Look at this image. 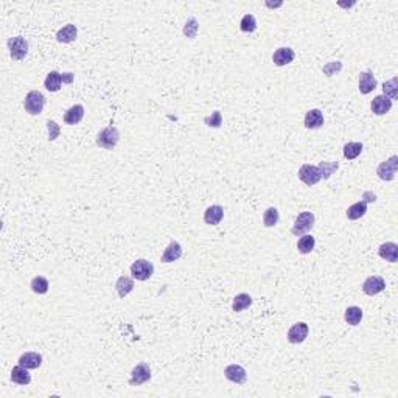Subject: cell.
Here are the masks:
<instances>
[{"label": "cell", "instance_id": "cell-1", "mask_svg": "<svg viewBox=\"0 0 398 398\" xmlns=\"http://www.w3.org/2000/svg\"><path fill=\"white\" fill-rule=\"evenodd\" d=\"M120 140V131L116 126H107L97 134L95 143L104 149H113Z\"/></svg>", "mask_w": 398, "mask_h": 398}, {"label": "cell", "instance_id": "cell-2", "mask_svg": "<svg viewBox=\"0 0 398 398\" xmlns=\"http://www.w3.org/2000/svg\"><path fill=\"white\" fill-rule=\"evenodd\" d=\"M44 106H45V97H44L42 92H39V90H30V92L25 95L24 107H25V110L30 113V116H39V113H42Z\"/></svg>", "mask_w": 398, "mask_h": 398}, {"label": "cell", "instance_id": "cell-3", "mask_svg": "<svg viewBox=\"0 0 398 398\" xmlns=\"http://www.w3.org/2000/svg\"><path fill=\"white\" fill-rule=\"evenodd\" d=\"M314 219H316V218H314V213H311V212H302V213H299L297 218H296V221H294V224H293V227H291V234H293L294 237H302V235H305L308 231L313 229Z\"/></svg>", "mask_w": 398, "mask_h": 398}, {"label": "cell", "instance_id": "cell-4", "mask_svg": "<svg viewBox=\"0 0 398 398\" xmlns=\"http://www.w3.org/2000/svg\"><path fill=\"white\" fill-rule=\"evenodd\" d=\"M131 274L136 280L139 281H145L148 278L153 277L154 274V264L145 258H140V260H136L132 264H131Z\"/></svg>", "mask_w": 398, "mask_h": 398}, {"label": "cell", "instance_id": "cell-5", "mask_svg": "<svg viewBox=\"0 0 398 398\" xmlns=\"http://www.w3.org/2000/svg\"><path fill=\"white\" fill-rule=\"evenodd\" d=\"M398 169V156H392L390 159L381 162L376 168V175L381 181H393Z\"/></svg>", "mask_w": 398, "mask_h": 398}, {"label": "cell", "instance_id": "cell-6", "mask_svg": "<svg viewBox=\"0 0 398 398\" xmlns=\"http://www.w3.org/2000/svg\"><path fill=\"white\" fill-rule=\"evenodd\" d=\"M7 44H8V50H10L11 58L14 61H22L27 56V53H28V42L22 36L10 37Z\"/></svg>", "mask_w": 398, "mask_h": 398}, {"label": "cell", "instance_id": "cell-7", "mask_svg": "<svg viewBox=\"0 0 398 398\" xmlns=\"http://www.w3.org/2000/svg\"><path fill=\"white\" fill-rule=\"evenodd\" d=\"M299 179L308 185V187H313L316 185L320 179H322V175H320V169L314 165H310V163H304L299 169Z\"/></svg>", "mask_w": 398, "mask_h": 398}, {"label": "cell", "instance_id": "cell-8", "mask_svg": "<svg viewBox=\"0 0 398 398\" xmlns=\"http://www.w3.org/2000/svg\"><path fill=\"white\" fill-rule=\"evenodd\" d=\"M149 380H151V369H149V366L146 363H140L131 372L129 386H142V384H145Z\"/></svg>", "mask_w": 398, "mask_h": 398}, {"label": "cell", "instance_id": "cell-9", "mask_svg": "<svg viewBox=\"0 0 398 398\" xmlns=\"http://www.w3.org/2000/svg\"><path fill=\"white\" fill-rule=\"evenodd\" d=\"M386 288V280L380 275H370L363 283V291L367 296H376Z\"/></svg>", "mask_w": 398, "mask_h": 398}, {"label": "cell", "instance_id": "cell-10", "mask_svg": "<svg viewBox=\"0 0 398 398\" xmlns=\"http://www.w3.org/2000/svg\"><path fill=\"white\" fill-rule=\"evenodd\" d=\"M224 376L229 380V381L235 383V384H244V383L248 381V372H246V369H244L243 366H240V364H231V366H227V367L224 369Z\"/></svg>", "mask_w": 398, "mask_h": 398}, {"label": "cell", "instance_id": "cell-11", "mask_svg": "<svg viewBox=\"0 0 398 398\" xmlns=\"http://www.w3.org/2000/svg\"><path fill=\"white\" fill-rule=\"evenodd\" d=\"M310 328L305 322H297L294 324L290 330H288V340L291 344H302L304 340L308 337Z\"/></svg>", "mask_w": 398, "mask_h": 398}, {"label": "cell", "instance_id": "cell-12", "mask_svg": "<svg viewBox=\"0 0 398 398\" xmlns=\"http://www.w3.org/2000/svg\"><path fill=\"white\" fill-rule=\"evenodd\" d=\"M294 58H296V53H294L293 48H290V47H280V48H277V50L274 51V54H272V63H274L275 66H278V67H283V66H287V64L293 63Z\"/></svg>", "mask_w": 398, "mask_h": 398}, {"label": "cell", "instance_id": "cell-13", "mask_svg": "<svg viewBox=\"0 0 398 398\" xmlns=\"http://www.w3.org/2000/svg\"><path fill=\"white\" fill-rule=\"evenodd\" d=\"M181 257H182V246L178 241H172L166 246V249L163 251L160 261L162 263H173V261H178Z\"/></svg>", "mask_w": 398, "mask_h": 398}, {"label": "cell", "instance_id": "cell-14", "mask_svg": "<svg viewBox=\"0 0 398 398\" xmlns=\"http://www.w3.org/2000/svg\"><path fill=\"white\" fill-rule=\"evenodd\" d=\"M84 106L83 104H75V106H72V107H69L67 110H66V113H64V122H66V125H70V126H73V125H78L83 119H84Z\"/></svg>", "mask_w": 398, "mask_h": 398}, {"label": "cell", "instance_id": "cell-15", "mask_svg": "<svg viewBox=\"0 0 398 398\" xmlns=\"http://www.w3.org/2000/svg\"><path fill=\"white\" fill-rule=\"evenodd\" d=\"M370 109L375 116H384V113H387L392 109V101L389 98H386L384 95H378L372 100Z\"/></svg>", "mask_w": 398, "mask_h": 398}, {"label": "cell", "instance_id": "cell-16", "mask_svg": "<svg viewBox=\"0 0 398 398\" xmlns=\"http://www.w3.org/2000/svg\"><path fill=\"white\" fill-rule=\"evenodd\" d=\"M378 254L383 260L390 261V263H396L398 261V244L389 241V243H383L378 248Z\"/></svg>", "mask_w": 398, "mask_h": 398}, {"label": "cell", "instance_id": "cell-17", "mask_svg": "<svg viewBox=\"0 0 398 398\" xmlns=\"http://www.w3.org/2000/svg\"><path fill=\"white\" fill-rule=\"evenodd\" d=\"M17 363L25 369H37L42 364V355L36 352H25L19 356Z\"/></svg>", "mask_w": 398, "mask_h": 398}, {"label": "cell", "instance_id": "cell-18", "mask_svg": "<svg viewBox=\"0 0 398 398\" xmlns=\"http://www.w3.org/2000/svg\"><path fill=\"white\" fill-rule=\"evenodd\" d=\"M324 125V113L320 109H310L305 116L307 129H319Z\"/></svg>", "mask_w": 398, "mask_h": 398}, {"label": "cell", "instance_id": "cell-19", "mask_svg": "<svg viewBox=\"0 0 398 398\" xmlns=\"http://www.w3.org/2000/svg\"><path fill=\"white\" fill-rule=\"evenodd\" d=\"M376 89V78L373 77L372 72H361L359 75V92L363 95H369Z\"/></svg>", "mask_w": 398, "mask_h": 398}, {"label": "cell", "instance_id": "cell-20", "mask_svg": "<svg viewBox=\"0 0 398 398\" xmlns=\"http://www.w3.org/2000/svg\"><path fill=\"white\" fill-rule=\"evenodd\" d=\"M222 216H224V209L221 205L215 204V205L207 207V210L204 212V222L209 225H216L221 222Z\"/></svg>", "mask_w": 398, "mask_h": 398}, {"label": "cell", "instance_id": "cell-21", "mask_svg": "<svg viewBox=\"0 0 398 398\" xmlns=\"http://www.w3.org/2000/svg\"><path fill=\"white\" fill-rule=\"evenodd\" d=\"M11 381L19 384V386H28L31 383V375L28 373V369H25L21 364H17L11 370Z\"/></svg>", "mask_w": 398, "mask_h": 398}, {"label": "cell", "instance_id": "cell-22", "mask_svg": "<svg viewBox=\"0 0 398 398\" xmlns=\"http://www.w3.org/2000/svg\"><path fill=\"white\" fill-rule=\"evenodd\" d=\"M77 36H78V28L73 24H69L66 27H63L61 30H58V33H56V39H58V42H64V44L73 42L77 39Z\"/></svg>", "mask_w": 398, "mask_h": 398}, {"label": "cell", "instance_id": "cell-23", "mask_svg": "<svg viewBox=\"0 0 398 398\" xmlns=\"http://www.w3.org/2000/svg\"><path fill=\"white\" fill-rule=\"evenodd\" d=\"M64 81H63V75L60 73V72H56V70H53V72H50L48 75H47V78H45V81H44V86H45V89L48 90V92H58L60 89H61V84H63Z\"/></svg>", "mask_w": 398, "mask_h": 398}, {"label": "cell", "instance_id": "cell-24", "mask_svg": "<svg viewBox=\"0 0 398 398\" xmlns=\"http://www.w3.org/2000/svg\"><path fill=\"white\" fill-rule=\"evenodd\" d=\"M116 290L119 293V296L122 299H125L132 290H134V280L126 277V275H122L117 281H116Z\"/></svg>", "mask_w": 398, "mask_h": 398}, {"label": "cell", "instance_id": "cell-25", "mask_svg": "<svg viewBox=\"0 0 398 398\" xmlns=\"http://www.w3.org/2000/svg\"><path fill=\"white\" fill-rule=\"evenodd\" d=\"M252 305V297L246 293H241V294H237L234 297V302H232V311L235 313H240L246 308H249Z\"/></svg>", "mask_w": 398, "mask_h": 398}, {"label": "cell", "instance_id": "cell-26", "mask_svg": "<svg viewBox=\"0 0 398 398\" xmlns=\"http://www.w3.org/2000/svg\"><path fill=\"white\" fill-rule=\"evenodd\" d=\"M344 319L349 325L356 327V325H359V322L363 319V310L359 307H349L344 313Z\"/></svg>", "mask_w": 398, "mask_h": 398}, {"label": "cell", "instance_id": "cell-27", "mask_svg": "<svg viewBox=\"0 0 398 398\" xmlns=\"http://www.w3.org/2000/svg\"><path fill=\"white\" fill-rule=\"evenodd\" d=\"M366 212H367V202L359 201V202H356V204L350 205V207L347 209V213H346V215H347V218H349V219L355 221V219L363 218V216L366 215Z\"/></svg>", "mask_w": 398, "mask_h": 398}, {"label": "cell", "instance_id": "cell-28", "mask_svg": "<svg viewBox=\"0 0 398 398\" xmlns=\"http://www.w3.org/2000/svg\"><path fill=\"white\" fill-rule=\"evenodd\" d=\"M30 287H31L33 293L42 296V294H47L50 285H48V280H47L45 277L36 275V277H33V280H31V283H30Z\"/></svg>", "mask_w": 398, "mask_h": 398}, {"label": "cell", "instance_id": "cell-29", "mask_svg": "<svg viewBox=\"0 0 398 398\" xmlns=\"http://www.w3.org/2000/svg\"><path fill=\"white\" fill-rule=\"evenodd\" d=\"M314 246H316V240H314L313 235H302L300 240H299V243H297V251H299L300 254L307 255V254H311V252H313Z\"/></svg>", "mask_w": 398, "mask_h": 398}, {"label": "cell", "instance_id": "cell-30", "mask_svg": "<svg viewBox=\"0 0 398 398\" xmlns=\"http://www.w3.org/2000/svg\"><path fill=\"white\" fill-rule=\"evenodd\" d=\"M363 149H364L363 143H359V142H349V143L344 145V157L349 159V160H353V159H356L363 153Z\"/></svg>", "mask_w": 398, "mask_h": 398}, {"label": "cell", "instance_id": "cell-31", "mask_svg": "<svg viewBox=\"0 0 398 398\" xmlns=\"http://www.w3.org/2000/svg\"><path fill=\"white\" fill-rule=\"evenodd\" d=\"M396 83H398V78L395 77V78H392V80H389L383 84V95L386 98H389L390 101L395 100L396 95H398V84Z\"/></svg>", "mask_w": 398, "mask_h": 398}, {"label": "cell", "instance_id": "cell-32", "mask_svg": "<svg viewBox=\"0 0 398 398\" xmlns=\"http://www.w3.org/2000/svg\"><path fill=\"white\" fill-rule=\"evenodd\" d=\"M278 219H280V215H278V210H277L275 207H269V209H266V212L263 213V224H264V227H274V225H277Z\"/></svg>", "mask_w": 398, "mask_h": 398}, {"label": "cell", "instance_id": "cell-33", "mask_svg": "<svg viewBox=\"0 0 398 398\" xmlns=\"http://www.w3.org/2000/svg\"><path fill=\"white\" fill-rule=\"evenodd\" d=\"M240 28L244 33H254L257 30V21L254 17V14H246L243 16L241 22H240Z\"/></svg>", "mask_w": 398, "mask_h": 398}, {"label": "cell", "instance_id": "cell-34", "mask_svg": "<svg viewBox=\"0 0 398 398\" xmlns=\"http://www.w3.org/2000/svg\"><path fill=\"white\" fill-rule=\"evenodd\" d=\"M317 168L320 169L322 178H324V179H328V178L336 172V169L339 168V163H337V162H322Z\"/></svg>", "mask_w": 398, "mask_h": 398}, {"label": "cell", "instance_id": "cell-35", "mask_svg": "<svg viewBox=\"0 0 398 398\" xmlns=\"http://www.w3.org/2000/svg\"><path fill=\"white\" fill-rule=\"evenodd\" d=\"M198 30H199V24L195 17H190L185 25H184V34L190 39H195L196 34H198Z\"/></svg>", "mask_w": 398, "mask_h": 398}, {"label": "cell", "instance_id": "cell-36", "mask_svg": "<svg viewBox=\"0 0 398 398\" xmlns=\"http://www.w3.org/2000/svg\"><path fill=\"white\" fill-rule=\"evenodd\" d=\"M204 123L209 126V128H219L222 125V116L219 110H213V113L210 117H205L204 119Z\"/></svg>", "mask_w": 398, "mask_h": 398}, {"label": "cell", "instance_id": "cell-37", "mask_svg": "<svg viewBox=\"0 0 398 398\" xmlns=\"http://www.w3.org/2000/svg\"><path fill=\"white\" fill-rule=\"evenodd\" d=\"M47 129H48V140H50V142H53V140H56V139L60 137L61 128H60V125L56 123V122L48 120V122H47Z\"/></svg>", "mask_w": 398, "mask_h": 398}, {"label": "cell", "instance_id": "cell-38", "mask_svg": "<svg viewBox=\"0 0 398 398\" xmlns=\"http://www.w3.org/2000/svg\"><path fill=\"white\" fill-rule=\"evenodd\" d=\"M340 69H343V64H340L339 61H333V63H328L327 66H324L322 72H324L327 77H333V75L337 73Z\"/></svg>", "mask_w": 398, "mask_h": 398}, {"label": "cell", "instance_id": "cell-39", "mask_svg": "<svg viewBox=\"0 0 398 398\" xmlns=\"http://www.w3.org/2000/svg\"><path fill=\"white\" fill-rule=\"evenodd\" d=\"M363 201H364V202H375V201H376V195L372 193V192H364Z\"/></svg>", "mask_w": 398, "mask_h": 398}, {"label": "cell", "instance_id": "cell-40", "mask_svg": "<svg viewBox=\"0 0 398 398\" xmlns=\"http://www.w3.org/2000/svg\"><path fill=\"white\" fill-rule=\"evenodd\" d=\"M63 81L70 84L73 81V73H63Z\"/></svg>", "mask_w": 398, "mask_h": 398}, {"label": "cell", "instance_id": "cell-41", "mask_svg": "<svg viewBox=\"0 0 398 398\" xmlns=\"http://www.w3.org/2000/svg\"><path fill=\"white\" fill-rule=\"evenodd\" d=\"M266 7H269V8H278V7H281V2H280V4H269V2H266Z\"/></svg>", "mask_w": 398, "mask_h": 398}]
</instances>
